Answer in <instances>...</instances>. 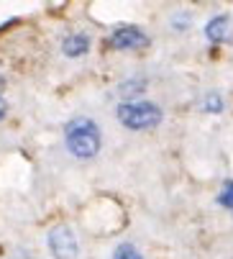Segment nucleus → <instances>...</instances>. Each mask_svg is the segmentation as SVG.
Listing matches in <instances>:
<instances>
[{"instance_id": "nucleus-1", "label": "nucleus", "mask_w": 233, "mask_h": 259, "mask_svg": "<svg viewBox=\"0 0 233 259\" xmlns=\"http://www.w3.org/2000/svg\"><path fill=\"white\" fill-rule=\"evenodd\" d=\"M64 144L74 159L87 162V159L98 157L100 146H103V134L92 118L77 116V118L67 121V126H64Z\"/></svg>"}, {"instance_id": "nucleus-11", "label": "nucleus", "mask_w": 233, "mask_h": 259, "mask_svg": "<svg viewBox=\"0 0 233 259\" xmlns=\"http://www.w3.org/2000/svg\"><path fill=\"white\" fill-rule=\"evenodd\" d=\"M6 116H8V103H6L3 98H0V121H3Z\"/></svg>"}, {"instance_id": "nucleus-6", "label": "nucleus", "mask_w": 233, "mask_h": 259, "mask_svg": "<svg viewBox=\"0 0 233 259\" xmlns=\"http://www.w3.org/2000/svg\"><path fill=\"white\" fill-rule=\"evenodd\" d=\"M228 16L225 13H218V16H213L210 21H208V26H205V36H208V41H213V44H220V41H225V36H228Z\"/></svg>"}, {"instance_id": "nucleus-8", "label": "nucleus", "mask_w": 233, "mask_h": 259, "mask_svg": "<svg viewBox=\"0 0 233 259\" xmlns=\"http://www.w3.org/2000/svg\"><path fill=\"white\" fill-rule=\"evenodd\" d=\"M218 203L233 213V180H225L223 188H220V195H218Z\"/></svg>"}, {"instance_id": "nucleus-4", "label": "nucleus", "mask_w": 233, "mask_h": 259, "mask_svg": "<svg viewBox=\"0 0 233 259\" xmlns=\"http://www.w3.org/2000/svg\"><path fill=\"white\" fill-rule=\"evenodd\" d=\"M144 44H149V36L138 26H118L108 36V47L110 49H118V52H123V49H138Z\"/></svg>"}, {"instance_id": "nucleus-5", "label": "nucleus", "mask_w": 233, "mask_h": 259, "mask_svg": "<svg viewBox=\"0 0 233 259\" xmlns=\"http://www.w3.org/2000/svg\"><path fill=\"white\" fill-rule=\"evenodd\" d=\"M87 49H90V36H87V33H69L67 39L62 41V52H64V57H69V59L85 57Z\"/></svg>"}, {"instance_id": "nucleus-9", "label": "nucleus", "mask_w": 233, "mask_h": 259, "mask_svg": "<svg viewBox=\"0 0 233 259\" xmlns=\"http://www.w3.org/2000/svg\"><path fill=\"white\" fill-rule=\"evenodd\" d=\"M203 108L208 110V113H220V110H223L220 95H218V93H208V95L203 98Z\"/></svg>"}, {"instance_id": "nucleus-12", "label": "nucleus", "mask_w": 233, "mask_h": 259, "mask_svg": "<svg viewBox=\"0 0 233 259\" xmlns=\"http://www.w3.org/2000/svg\"><path fill=\"white\" fill-rule=\"evenodd\" d=\"M3 90H6V77L0 75V93H3Z\"/></svg>"}, {"instance_id": "nucleus-7", "label": "nucleus", "mask_w": 233, "mask_h": 259, "mask_svg": "<svg viewBox=\"0 0 233 259\" xmlns=\"http://www.w3.org/2000/svg\"><path fill=\"white\" fill-rule=\"evenodd\" d=\"M110 259H144V254H141L133 244H118Z\"/></svg>"}, {"instance_id": "nucleus-2", "label": "nucleus", "mask_w": 233, "mask_h": 259, "mask_svg": "<svg viewBox=\"0 0 233 259\" xmlns=\"http://www.w3.org/2000/svg\"><path fill=\"white\" fill-rule=\"evenodd\" d=\"M118 123L131 131H149L162 123V108L151 100H123L115 108Z\"/></svg>"}, {"instance_id": "nucleus-10", "label": "nucleus", "mask_w": 233, "mask_h": 259, "mask_svg": "<svg viewBox=\"0 0 233 259\" xmlns=\"http://www.w3.org/2000/svg\"><path fill=\"white\" fill-rule=\"evenodd\" d=\"M144 88H146L144 80H133V82H123V85H121V90H123L126 95H133V93H138V90H144Z\"/></svg>"}, {"instance_id": "nucleus-3", "label": "nucleus", "mask_w": 233, "mask_h": 259, "mask_svg": "<svg viewBox=\"0 0 233 259\" xmlns=\"http://www.w3.org/2000/svg\"><path fill=\"white\" fill-rule=\"evenodd\" d=\"M49 251L54 259H74L77 251H80V244H77V236L69 226H54L46 236Z\"/></svg>"}]
</instances>
